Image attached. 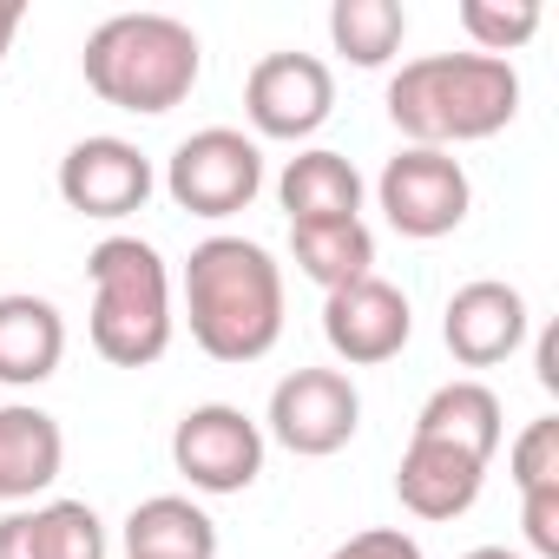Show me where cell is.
Listing matches in <instances>:
<instances>
[{
  "label": "cell",
  "instance_id": "obj_20",
  "mask_svg": "<svg viewBox=\"0 0 559 559\" xmlns=\"http://www.w3.org/2000/svg\"><path fill=\"white\" fill-rule=\"evenodd\" d=\"M290 257L310 284L330 297L343 284H362L376 276V230L362 217H343V224H290Z\"/></svg>",
  "mask_w": 559,
  "mask_h": 559
},
{
  "label": "cell",
  "instance_id": "obj_28",
  "mask_svg": "<svg viewBox=\"0 0 559 559\" xmlns=\"http://www.w3.org/2000/svg\"><path fill=\"white\" fill-rule=\"evenodd\" d=\"M461 559H526V552H513V546H474V552H461Z\"/></svg>",
  "mask_w": 559,
  "mask_h": 559
},
{
  "label": "cell",
  "instance_id": "obj_9",
  "mask_svg": "<svg viewBox=\"0 0 559 559\" xmlns=\"http://www.w3.org/2000/svg\"><path fill=\"white\" fill-rule=\"evenodd\" d=\"M263 421H250L230 402H198L171 428V467L198 493H243L263 474Z\"/></svg>",
  "mask_w": 559,
  "mask_h": 559
},
{
  "label": "cell",
  "instance_id": "obj_22",
  "mask_svg": "<svg viewBox=\"0 0 559 559\" xmlns=\"http://www.w3.org/2000/svg\"><path fill=\"white\" fill-rule=\"evenodd\" d=\"M454 21L474 40V53L507 60V53H520L539 34V0H461Z\"/></svg>",
  "mask_w": 559,
  "mask_h": 559
},
{
  "label": "cell",
  "instance_id": "obj_3",
  "mask_svg": "<svg viewBox=\"0 0 559 559\" xmlns=\"http://www.w3.org/2000/svg\"><path fill=\"white\" fill-rule=\"evenodd\" d=\"M80 73L106 106L158 119V112H171V106H185L198 93L204 40L171 14H112V21H99L86 34Z\"/></svg>",
  "mask_w": 559,
  "mask_h": 559
},
{
  "label": "cell",
  "instance_id": "obj_1",
  "mask_svg": "<svg viewBox=\"0 0 559 559\" xmlns=\"http://www.w3.org/2000/svg\"><path fill=\"white\" fill-rule=\"evenodd\" d=\"M185 323L211 362H263L284 343V263L257 237H204L185 257Z\"/></svg>",
  "mask_w": 559,
  "mask_h": 559
},
{
  "label": "cell",
  "instance_id": "obj_23",
  "mask_svg": "<svg viewBox=\"0 0 559 559\" xmlns=\"http://www.w3.org/2000/svg\"><path fill=\"white\" fill-rule=\"evenodd\" d=\"M507 474L520 493H539V487H559V415H539L520 428V441L507 448Z\"/></svg>",
  "mask_w": 559,
  "mask_h": 559
},
{
  "label": "cell",
  "instance_id": "obj_8",
  "mask_svg": "<svg viewBox=\"0 0 559 559\" xmlns=\"http://www.w3.org/2000/svg\"><path fill=\"white\" fill-rule=\"evenodd\" d=\"M336 112V73L317 53H263L243 80V119L257 139L304 145Z\"/></svg>",
  "mask_w": 559,
  "mask_h": 559
},
{
  "label": "cell",
  "instance_id": "obj_15",
  "mask_svg": "<svg viewBox=\"0 0 559 559\" xmlns=\"http://www.w3.org/2000/svg\"><path fill=\"white\" fill-rule=\"evenodd\" d=\"M60 362H67V317L34 290H8L0 297V382L40 389L47 376H60Z\"/></svg>",
  "mask_w": 559,
  "mask_h": 559
},
{
  "label": "cell",
  "instance_id": "obj_19",
  "mask_svg": "<svg viewBox=\"0 0 559 559\" xmlns=\"http://www.w3.org/2000/svg\"><path fill=\"white\" fill-rule=\"evenodd\" d=\"M126 559H217V520L185 493H152L126 513Z\"/></svg>",
  "mask_w": 559,
  "mask_h": 559
},
{
  "label": "cell",
  "instance_id": "obj_27",
  "mask_svg": "<svg viewBox=\"0 0 559 559\" xmlns=\"http://www.w3.org/2000/svg\"><path fill=\"white\" fill-rule=\"evenodd\" d=\"M21 21H27V0H0V60L14 53V34H21Z\"/></svg>",
  "mask_w": 559,
  "mask_h": 559
},
{
  "label": "cell",
  "instance_id": "obj_21",
  "mask_svg": "<svg viewBox=\"0 0 559 559\" xmlns=\"http://www.w3.org/2000/svg\"><path fill=\"white\" fill-rule=\"evenodd\" d=\"M408 40L402 0H336L330 8V47L349 67H389Z\"/></svg>",
  "mask_w": 559,
  "mask_h": 559
},
{
  "label": "cell",
  "instance_id": "obj_26",
  "mask_svg": "<svg viewBox=\"0 0 559 559\" xmlns=\"http://www.w3.org/2000/svg\"><path fill=\"white\" fill-rule=\"evenodd\" d=\"M539 389L559 395V330H539Z\"/></svg>",
  "mask_w": 559,
  "mask_h": 559
},
{
  "label": "cell",
  "instance_id": "obj_18",
  "mask_svg": "<svg viewBox=\"0 0 559 559\" xmlns=\"http://www.w3.org/2000/svg\"><path fill=\"white\" fill-rule=\"evenodd\" d=\"M276 198H284L290 224H343V217H362V171L343 152L310 145V152H297L284 165Z\"/></svg>",
  "mask_w": 559,
  "mask_h": 559
},
{
  "label": "cell",
  "instance_id": "obj_14",
  "mask_svg": "<svg viewBox=\"0 0 559 559\" xmlns=\"http://www.w3.org/2000/svg\"><path fill=\"white\" fill-rule=\"evenodd\" d=\"M67 467V435L34 402H0V507H27Z\"/></svg>",
  "mask_w": 559,
  "mask_h": 559
},
{
  "label": "cell",
  "instance_id": "obj_12",
  "mask_svg": "<svg viewBox=\"0 0 559 559\" xmlns=\"http://www.w3.org/2000/svg\"><path fill=\"white\" fill-rule=\"evenodd\" d=\"M526 330H533L526 297L513 284H500V276H474L441 310V343L461 369H500L526 343Z\"/></svg>",
  "mask_w": 559,
  "mask_h": 559
},
{
  "label": "cell",
  "instance_id": "obj_5",
  "mask_svg": "<svg viewBox=\"0 0 559 559\" xmlns=\"http://www.w3.org/2000/svg\"><path fill=\"white\" fill-rule=\"evenodd\" d=\"M165 191L191 217H237L263 191V145L237 126H204L165 158Z\"/></svg>",
  "mask_w": 559,
  "mask_h": 559
},
{
  "label": "cell",
  "instance_id": "obj_17",
  "mask_svg": "<svg viewBox=\"0 0 559 559\" xmlns=\"http://www.w3.org/2000/svg\"><path fill=\"white\" fill-rule=\"evenodd\" d=\"M415 435H421V441H441V448H461V454H474V461H493L500 441H507V415H500V395H493L487 382L461 376V382H441V389L421 402Z\"/></svg>",
  "mask_w": 559,
  "mask_h": 559
},
{
  "label": "cell",
  "instance_id": "obj_10",
  "mask_svg": "<svg viewBox=\"0 0 559 559\" xmlns=\"http://www.w3.org/2000/svg\"><path fill=\"white\" fill-rule=\"evenodd\" d=\"M415 336V310L389 276H362L323 297V343L336 349V362L349 369H382L408 349Z\"/></svg>",
  "mask_w": 559,
  "mask_h": 559
},
{
  "label": "cell",
  "instance_id": "obj_2",
  "mask_svg": "<svg viewBox=\"0 0 559 559\" xmlns=\"http://www.w3.org/2000/svg\"><path fill=\"white\" fill-rule=\"evenodd\" d=\"M389 119L428 152L480 145L520 119V73L487 53H421L389 80Z\"/></svg>",
  "mask_w": 559,
  "mask_h": 559
},
{
  "label": "cell",
  "instance_id": "obj_6",
  "mask_svg": "<svg viewBox=\"0 0 559 559\" xmlns=\"http://www.w3.org/2000/svg\"><path fill=\"white\" fill-rule=\"evenodd\" d=\"M362 428V395L343 369H290L270 389V415L263 435L276 448H290L297 461H330L356 441Z\"/></svg>",
  "mask_w": 559,
  "mask_h": 559
},
{
  "label": "cell",
  "instance_id": "obj_25",
  "mask_svg": "<svg viewBox=\"0 0 559 559\" xmlns=\"http://www.w3.org/2000/svg\"><path fill=\"white\" fill-rule=\"evenodd\" d=\"M520 526H526V546L539 559H559V487L520 493Z\"/></svg>",
  "mask_w": 559,
  "mask_h": 559
},
{
  "label": "cell",
  "instance_id": "obj_4",
  "mask_svg": "<svg viewBox=\"0 0 559 559\" xmlns=\"http://www.w3.org/2000/svg\"><path fill=\"white\" fill-rule=\"evenodd\" d=\"M93 276V310H86V336L112 369H152L171 349V263L158 257V243L119 230L99 237L86 257Z\"/></svg>",
  "mask_w": 559,
  "mask_h": 559
},
{
  "label": "cell",
  "instance_id": "obj_16",
  "mask_svg": "<svg viewBox=\"0 0 559 559\" xmlns=\"http://www.w3.org/2000/svg\"><path fill=\"white\" fill-rule=\"evenodd\" d=\"M0 559H106V520L86 500L14 507L0 520Z\"/></svg>",
  "mask_w": 559,
  "mask_h": 559
},
{
  "label": "cell",
  "instance_id": "obj_7",
  "mask_svg": "<svg viewBox=\"0 0 559 559\" xmlns=\"http://www.w3.org/2000/svg\"><path fill=\"white\" fill-rule=\"evenodd\" d=\"M376 204H382V217H389L402 237L435 243V237H448V230L467 224L474 185H467V171H461L454 152L402 145V152L382 165V178H376Z\"/></svg>",
  "mask_w": 559,
  "mask_h": 559
},
{
  "label": "cell",
  "instance_id": "obj_13",
  "mask_svg": "<svg viewBox=\"0 0 559 559\" xmlns=\"http://www.w3.org/2000/svg\"><path fill=\"white\" fill-rule=\"evenodd\" d=\"M480 487H487V461L408 435L402 467H395V500H402L415 520H461V513L480 500Z\"/></svg>",
  "mask_w": 559,
  "mask_h": 559
},
{
  "label": "cell",
  "instance_id": "obj_11",
  "mask_svg": "<svg viewBox=\"0 0 559 559\" xmlns=\"http://www.w3.org/2000/svg\"><path fill=\"white\" fill-rule=\"evenodd\" d=\"M152 185H158L152 158H145L132 139H112V132L80 139V145L60 158V198H67V211L99 217V224H119V217L145 211Z\"/></svg>",
  "mask_w": 559,
  "mask_h": 559
},
{
  "label": "cell",
  "instance_id": "obj_24",
  "mask_svg": "<svg viewBox=\"0 0 559 559\" xmlns=\"http://www.w3.org/2000/svg\"><path fill=\"white\" fill-rule=\"evenodd\" d=\"M330 559H428V552H421V539L402 533V526H362V533H349Z\"/></svg>",
  "mask_w": 559,
  "mask_h": 559
}]
</instances>
